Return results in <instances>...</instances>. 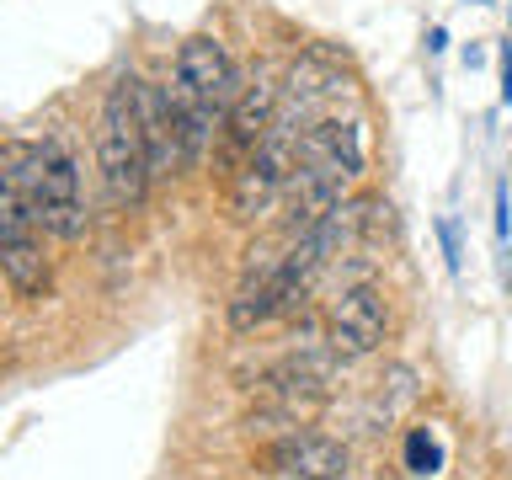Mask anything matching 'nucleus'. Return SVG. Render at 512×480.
Wrapping results in <instances>:
<instances>
[{
    "label": "nucleus",
    "instance_id": "1",
    "mask_svg": "<svg viewBox=\"0 0 512 480\" xmlns=\"http://www.w3.org/2000/svg\"><path fill=\"white\" fill-rule=\"evenodd\" d=\"M0 187L16 192L38 230H48L54 240H80L86 235V203H80V171L59 144H6V171Z\"/></svg>",
    "mask_w": 512,
    "mask_h": 480
},
{
    "label": "nucleus",
    "instance_id": "2",
    "mask_svg": "<svg viewBox=\"0 0 512 480\" xmlns=\"http://www.w3.org/2000/svg\"><path fill=\"white\" fill-rule=\"evenodd\" d=\"M96 166H102L112 203H139L155 176L150 150H144L139 107H134V80H118L102 102V118H96Z\"/></svg>",
    "mask_w": 512,
    "mask_h": 480
},
{
    "label": "nucleus",
    "instance_id": "3",
    "mask_svg": "<svg viewBox=\"0 0 512 480\" xmlns=\"http://www.w3.org/2000/svg\"><path fill=\"white\" fill-rule=\"evenodd\" d=\"M384 294L374 283H342V294L326 304V347L336 358H368L384 342Z\"/></svg>",
    "mask_w": 512,
    "mask_h": 480
},
{
    "label": "nucleus",
    "instance_id": "4",
    "mask_svg": "<svg viewBox=\"0 0 512 480\" xmlns=\"http://www.w3.org/2000/svg\"><path fill=\"white\" fill-rule=\"evenodd\" d=\"M262 470L288 480H347V448L326 432H283L262 448Z\"/></svg>",
    "mask_w": 512,
    "mask_h": 480
},
{
    "label": "nucleus",
    "instance_id": "5",
    "mask_svg": "<svg viewBox=\"0 0 512 480\" xmlns=\"http://www.w3.org/2000/svg\"><path fill=\"white\" fill-rule=\"evenodd\" d=\"M134 107H139V128H144V150H150V171L155 176H176L192 160L182 118H176L166 86H150V80H134Z\"/></svg>",
    "mask_w": 512,
    "mask_h": 480
},
{
    "label": "nucleus",
    "instance_id": "6",
    "mask_svg": "<svg viewBox=\"0 0 512 480\" xmlns=\"http://www.w3.org/2000/svg\"><path fill=\"white\" fill-rule=\"evenodd\" d=\"M176 80H182L187 91H198L203 102H214L224 118H230V107L240 102V75H235V64L230 54H224V43L219 38H208V32H198V38H187L182 43V54H176Z\"/></svg>",
    "mask_w": 512,
    "mask_h": 480
},
{
    "label": "nucleus",
    "instance_id": "7",
    "mask_svg": "<svg viewBox=\"0 0 512 480\" xmlns=\"http://www.w3.org/2000/svg\"><path fill=\"white\" fill-rule=\"evenodd\" d=\"M358 203V224H363V240H384L395 235V208L384 198H352Z\"/></svg>",
    "mask_w": 512,
    "mask_h": 480
},
{
    "label": "nucleus",
    "instance_id": "8",
    "mask_svg": "<svg viewBox=\"0 0 512 480\" xmlns=\"http://www.w3.org/2000/svg\"><path fill=\"white\" fill-rule=\"evenodd\" d=\"M438 459H443V454H438V448L427 443V432H411V470H422V475H427V470H432V464H438Z\"/></svg>",
    "mask_w": 512,
    "mask_h": 480
},
{
    "label": "nucleus",
    "instance_id": "9",
    "mask_svg": "<svg viewBox=\"0 0 512 480\" xmlns=\"http://www.w3.org/2000/svg\"><path fill=\"white\" fill-rule=\"evenodd\" d=\"M438 235H443V251H448V267L459 272V235H454V219H438Z\"/></svg>",
    "mask_w": 512,
    "mask_h": 480
},
{
    "label": "nucleus",
    "instance_id": "10",
    "mask_svg": "<svg viewBox=\"0 0 512 480\" xmlns=\"http://www.w3.org/2000/svg\"><path fill=\"white\" fill-rule=\"evenodd\" d=\"M502 102L512 107V48H502Z\"/></svg>",
    "mask_w": 512,
    "mask_h": 480
}]
</instances>
